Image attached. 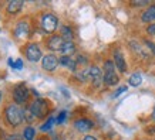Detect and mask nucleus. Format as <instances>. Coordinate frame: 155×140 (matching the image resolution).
I'll return each instance as SVG.
<instances>
[{
    "label": "nucleus",
    "instance_id": "6",
    "mask_svg": "<svg viewBox=\"0 0 155 140\" xmlns=\"http://www.w3.org/2000/svg\"><path fill=\"white\" fill-rule=\"evenodd\" d=\"M26 57H27L28 61L37 62L38 60L43 58V54L40 51V48L37 47V44H28L27 48H26Z\"/></svg>",
    "mask_w": 155,
    "mask_h": 140
},
{
    "label": "nucleus",
    "instance_id": "10",
    "mask_svg": "<svg viewBox=\"0 0 155 140\" xmlns=\"http://www.w3.org/2000/svg\"><path fill=\"white\" fill-rule=\"evenodd\" d=\"M74 126H75V129L78 132H88V130H91L93 127H94V123L90 120V119H78V120L74 123Z\"/></svg>",
    "mask_w": 155,
    "mask_h": 140
},
{
    "label": "nucleus",
    "instance_id": "2",
    "mask_svg": "<svg viewBox=\"0 0 155 140\" xmlns=\"http://www.w3.org/2000/svg\"><path fill=\"white\" fill-rule=\"evenodd\" d=\"M118 75L115 72V64L113 61H105L104 64V84L108 86H114L118 84Z\"/></svg>",
    "mask_w": 155,
    "mask_h": 140
},
{
    "label": "nucleus",
    "instance_id": "5",
    "mask_svg": "<svg viewBox=\"0 0 155 140\" xmlns=\"http://www.w3.org/2000/svg\"><path fill=\"white\" fill-rule=\"evenodd\" d=\"M57 24H58V20H57L56 16H53V14H44V16H43L41 28L44 33H47V34L54 33L57 28Z\"/></svg>",
    "mask_w": 155,
    "mask_h": 140
},
{
    "label": "nucleus",
    "instance_id": "27",
    "mask_svg": "<svg viewBox=\"0 0 155 140\" xmlns=\"http://www.w3.org/2000/svg\"><path fill=\"white\" fill-rule=\"evenodd\" d=\"M125 91H127V86H120V88H118V91L115 93H114V98H117L118 95H120V93H122V92H125Z\"/></svg>",
    "mask_w": 155,
    "mask_h": 140
},
{
    "label": "nucleus",
    "instance_id": "33",
    "mask_svg": "<svg viewBox=\"0 0 155 140\" xmlns=\"http://www.w3.org/2000/svg\"><path fill=\"white\" fill-rule=\"evenodd\" d=\"M37 140H46V139H37Z\"/></svg>",
    "mask_w": 155,
    "mask_h": 140
},
{
    "label": "nucleus",
    "instance_id": "9",
    "mask_svg": "<svg viewBox=\"0 0 155 140\" xmlns=\"http://www.w3.org/2000/svg\"><path fill=\"white\" fill-rule=\"evenodd\" d=\"M63 44H64V40L61 38V36H53L47 41V47L51 51H61Z\"/></svg>",
    "mask_w": 155,
    "mask_h": 140
},
{
    "label": "nucleus",
    "instance_id": "4",
    "mask_svg": "<svg viewBox=\"0 0 155 140\" xmlns=\"http://www.w3.org/2000/svg\"><path fill=\"white\" fill-rule=\"evenodd\" d=\"M28 96H30V91L27 89V86L24 84H19L14 86V91H13V98H14V102L17 105H23L28 101Z\"/></svg>",
    "mask_w": 155,
    "mask_h": 140
},
{
    "label": "nucleus",
    "instance_id": "3",
    "mask_svg": "<svg viewBox=\"0 0 155 140\" xmlns=\"http://www.w3.org/2000/svg\"><path fill=\"white\" fill-rule=\"evenodd\" d=\"M28 110H30V113H31L34 117H38V119H40V117H44L48 112L47 101H44V99H41V98L36 99V101H33V103L30 105Z\"/></svg>",
    "mask_w": 155,
    "mask_h": 140
},
{
    "label": "nucleus",
    "instance_id": "16",
    "mask_svg": "<svg viewBox=\"0 0 155 140\" xmlns=\"http://www.w3.org/2000/svg\"><path fill=\"white\" fill-rule=\"evenodd\" d=\"M21 6H23L21 0H12V2H9V5H7V11L10 14L17 13L19 10H21Z\"/></svg>",
    "mask_w": 155,
    "mask_h": 140
},
{
    "label": "nucleus",
    "instance_id": "28",
    "mask_svg": "<svg viewBox=\"0 0 155 140\" xmlns=\"http://www.w3.org/2000/svg\"><path fill=\"white\" fill-rule=\"evenodd\" d=\"M132 5H135V6H145V5H148V2H134Z\"/></svg>",
    "mask_w": 155,
    "mask_h": 140
},
{
    "label": "nucleus",
    "instance_id": "14",
    "mask_svg": "<svg viewBox=\"0 0 155 140\" xmlns=\"http://www.w3.org/2000/svg\"><path fill=\"white\" fill-rule=\"evenodd\" d=\"M75 52V45L73 44V41H64L63 48H61V54L64 57H70Z\"/></svg>",
    "mask_w": 155,
    "mask_h": 140
},
{
    "label": "nucleus",
    "instance_id": "32",
    "mask_svg": "<svg viewBox=\"0 0 155 140\" xmlns=\"http://www.w3.org/2000/svg\"><path fill=\"white\" fill-rule=\"evenodd\" d=\"M0 101H2V92H0Z\"/></svg>",
    "mask_w": 155,
    "mask_h": 140
},
{
    "label": "nucleus",
    "instance_id": "31",
    "mask_svg": "<svg viewBox=\"0 0 155 140\" xmlns=\"http://www.w3.org/2000/svg\"><path fill=\"white\" fill-rule=\"evenodd\" d=\"M152 116H154V119H155V107H154V113H152Z\"/></svg>",
    "mask_w": 155,
    "mask_h": 140
},
{
    "label": "nucleus",
    "instance_id": "17",
    "mask_svg": "<svg viewBox=\"0 0 155 140\" xmlns=\"http://www.w3.org/2000/svg\"><path fill=\"white\" fill-rule=\"evenodd\" d=\"M141 82H142V76H141V74H138V72L132 74L131 76H130V79H128V84L131 85V86H138V85H141Z\"/></svg>",
    "mask_w": 155,
    "mask_h": 140
},
{
    "label": "nucleus",
    "instance_id": "19",
    "mask_svg": "<svg viewBox=\"0 0 155 140\" xmlns=\"http://www.w3.org/2000/svg\"><path fill=\"white\" fill-rule=\"evenodd\" d=\"M34 135H36V130H34L31 126H27L26 129H24V132H23L24 140H33L34 139Z\"/></svg>",
    "mask_w": 155,
    "mask_h": 140
},
{
    "label": "nucleus",
    "instance_id": "8",
    "mask_svg": "<svg viewBox=\"0 0 155 140\" xmlns=\"http://www.w3.org/2000/svg\"><path fill=\"white\" fill-rule=\"evenodd\" d=\"M41 65L43 68L46 71H54L58 65V60L56 58V55H51V54H48V55H44L41 60Z\"/></svg>",
    "mask_w": 155,
    "mask_h": 140
},
{
    "label": "nucleus",
    "instance_id": "22",
    "mask_svg": "<svg viewBox=\"0 0 155 140\" xmlns=\"http://www.w3.org/2000/svg\"><path fill=\"white\" fill-rule=\"evenodd\" d=\"M66 116H67V112H66V110L60 112V115H58V117H57V123H58V125L64 123V120H66Z\"/></svg>",
    "mask_w": 155,
    "mask_h": 140
},
{
    "label": "nucleus",
    "instance_id": "15",
    "mask_svg": "<svg viewBox=\"0 0 155 140\" xmlns=\"http://www.w3.org/2000/svg\"><path fill=\"white\" fill-rule=\"evenodd\" d=\"M141 20L144 23H150V21H155V6H151L148 10H145L141 16Z\"/></svg>",
    "mask_w": 155,
    "mask_h": 140
},
{
    "label": "nucleus",
    "instance_id": "20",
    "mask_svg": "<svg viewBox=\"0 0 155 140\" xmlns=\"http://www.w3.org/2000/svg\"><path fill=\"white\" fill-rule=\"evenodd\" d=\"M75 76H77L81 82L87 81V78H90V68H88V70H83V71H80V72H77V75H75Z\"/></svg>",
    "mask_w": 155,
    "mask_h": 140
},
{
    "label": "nucleus",
    "instance_id": "29",
    "mask_svg": "<svg viewBox=\"0 0 155 140\" xmlns=\"http://www.w3.org/2000/svg\"><path fill=\"white\" fill-rule=\"evenodd\" d=\"M78 62H83V64H85V62H87V60H85L84 57H78Z\"/></svg>",
    "mask_w": 155,
    "mask_h": 140
},
{
    "label": "nucleus",
    "instance_id": "25",
    "mask_svg": "<svg viewBox=\"0 0 155 140\" xmlns=\"http://www.w3.org/2000/svg\"><path fill=\"white\" fill-rule=\"evenodd\" d=\"M147 33L151 34V36H155V24H151V26H148V28H147Z\"/></svg>",
    "mask_w": 155,
    "mask_h": 140
},
{
    "label": "nucleus",
    "instance_id": "7",
    "mask_svg": "<svg viewBox=\"0 0 155 140\" xmlns=\"http://www.w3.org/2000/svg\"><path fill=\"white\" fill-rule=\"evenodd\" d=\"M90 79L95 88H98L104 82V75L98 67H90Z\"/></svg>",
    "mask_w": 155,
    "mask_h": 140
},
{
    "label": "nucleus",
    "instance_id": "30",
    "mask_svg": "<svg viewBox=\"0 0 155 140\" xmlns=\"http://www.w3.org/2000/svg\"><path fill=\"white\" fill-rule=\"evenodd\" d=\"M84 140H97V139H95V137H93V136H85V137H84Z\"/></svg>",
    "mask_w": 155,
    "mask_h": 140
},
{
    "label": "nucleus",
    "instance_id": "11",
    "mask_svg": "<svg viewBox=\"0 0 155 140\" xmlns=\"http://www.w3.org/2000/svg\"><path fill=\"white\" fill-rule=\"evenodd\" d=\"M114 64H115V68H118L120 72H125L127 71V64H125V60H124L121 52L117 51L114 54Z\"/></svg>",
    "mask_w": 155,
    "mask_h": 140
},
{
    "label": "nucleus",
    "instance_id": "23",
    "mask_svg": "<svg viewBox=\"0 0 155 140\" xmlns=\"http://www.w3.org/2000/svg\"><path fill=\"white\" fill-rule=\"evenodd\" d=\"M6 140H24V137H21L20 135H10Z\"/></svg>",
    "mask_w": 155,
    "mask_h": 140
},
{
    "label": "nucleus",
    "instance_id": "26",
    "mask_svg": "<svg viewBox=\"0 0 155 140\" xmlns=\"http://www.w3.org/2000/svg\"><path fill=\"white\" fill-rule=\"evenodd\" d=\"M21 67H23V61H21V60H17L16 62H14L13 68H14V70H21Z\"/></svg>",
    "mask_w": 155,
    "mask_h": 140
},
{
    "label": "nucleus",
    "instance_id": "13",
    "mask_svg": "<svg viewBox=\"0 0 155 140\" xmlns=\"http://www.w3.org/2000/svg\"><path fill=\"white\" fill-rule=\"evenodd\" d=\"M58 64H61L63 67L68 68L70 71H75V67H77V62H75L71 57H64V55L58 60Z\"/></svg>",
    "mask_w": 155,
    "mask_h": 140
},
{
    "label": "nucleus",
    "instance_id": "12",
    "mask_svg": "<svg viewBox=\"0 0 155 140\" xmlns=\"http://www.w3.org/2000/svg\"><path fill=\"white\" fill-rule=\"evenodd\" d=\"M28 30H30V27H28L27 21H20V23L16 26L14 34H16L17 37H24V36H27Z\"/></svg>",
    "mask_w": 155,
    "mask_h": 140
},
{
    "label": "nucleus",
    "instance_id": "1",
    "mask_svg": "<svg viewBox=\"0 0 155 140\" xmlns=\"http://www.w3.org/2000/svg\"><path fill=\"white\" fill-rule=\"evenodd\" d=\"M6 119L12 126H19L23 122V110L17 105H9L6 107Z\"/></svg>",
    "mask_w": 155,
    "mask_h": 140
},
{
    "label": "nucleus",
    "instance_id": "34",
    "mask_svg": "<svg viewBox=\"0 0 155 140\" xmlns=\"http://www.w3.org/2000/svg\"><path fill=\"white\" fill-rule=\"evenodd\" d=\"M0 31H2V28H0Z\"/></svg>",
    "mask_w": 155,
    "mask_h": 140
},
{
    "label": "nucleus",
    "instance_id": "18",
    "mask_svg": "<svg viewBox=\"0 0 155 140\" xmlns=\"http://www.w3.org/2000/svg\"><path fill=\"white\" fill-rule=\"evenodd\" d=\"M61 38L66 40V41H71L73 40V31L70 27H61Z\"/></svg>",
    "mask_w": 155,
    "mask_h": 140
},
{
    "label": "nucleus",
    "instance_id": "24",
    "mask_svg": "<svg viewBox=\"0 0 155 140\" xmlns=\"http://www.w3.org/2000/svg\"><path fill=\"white\" fill-rule=\"evenodd\" d=\"M145 44H147V47L150 48L151 51H152V54L155 55V44H154V42H152V41H145Z\"/></svg>",
    "mask_w": 155,
    "mask_h": 140
},
{
    "label": "nucleus",
    "instance_id": "21",
    "mask_svg": "<svg viewBox=\"0 0 155 140\" xmlns=\"http://www.w3.org/2000/svg\"><path fill=\"white\" fill-rule=\"evenodd\" d=\"M54 122H56V119H54V117H48V120L41 126V130H43V132L50 130V129H51V126L54 125Z\"/></svg>",
    "mask_w": 155,
    "mask_h": 140
}]
</instances>
